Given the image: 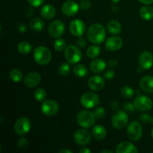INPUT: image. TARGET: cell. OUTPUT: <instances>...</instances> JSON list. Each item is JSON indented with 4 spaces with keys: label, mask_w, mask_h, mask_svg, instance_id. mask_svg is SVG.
Wrapping results in <instances>:
<instances>
[{
    "label": "cell",
    "mask_w": 153,
    "mask_h": 153,
    "mask_svg": "<svg viewBox=\"0 0 153 153\" xmlns=\"http://www.w3.org/2000/svg\"><path fill=\"white\" fill-rule=\"evenodd\" d=\"M87 37L91 43L94 44H101L105 40V28L101 24H93L88 29Z\"/></svg>",
    "instance_id": "6da1fadb"
},
{
    "label": "cell",
    "mask_w": 153,
    "mask_h": 153,
    "mask_svg": "<svg viewBox=\"0 0 153 153\" xmlns=\"http://www.w3.org/2000/svg\"><path fill=\"white\" fill-rule=\"evenodd\" d=\"M34 59L40 65H47L52 60V53L48 48L38 46L34 50Z\"/></svg>",
    "instance_id": "7a4b0ae2"
},
{
    "label": "cell",
    "mask_w": 153,
    "mask_h": 153,
    "mask_svg": "<svg viewBox=\"0 0 153 153\" xmlns=\"http://www.w3.org/2000/svg\"><path fill=\"white\" fill-rule=\"evenodd\" d=\"M97 118L94 116V112H91L89 111L83 110L81 111L76 117L77 123L81 127L85 128H89L94 126Z\"/></svg>",
    "instance_id": "3957f363"
},
{
    "label": "cell",
    "mask_w": 153,
    "mask_h": 153,
    "mask_svg": "<svg viewBox=\"0 0 153 153\" xmlns=\"http://www.w3.org/2000/svg\"><path fill=\"white\" fill-rule=\"evenodd\" d=\"M66 60L70 64H78L82 58V53L78 46L69 45L64 51Z\"/></svg>",
    "instance_id": "277c9868"
},
{
    "label": "cell",
    "mask_w": 153,
    "mask_h": 153,
    "mask_svg": "<svg viewBox=\"0 0 153 153\" xmlns=\"http://www.w3.org/2000/svg\"><path fill=\"white\" fill-rule=\"evenodd\" d=\"M128 123V116L125 111H117L111 118L112 126L118 130L125 128Z\"/></svg>",
    "instance_id": "5b68a950"
},
{
    "label": "cell",
    "mask_w": 153,
    "mask_h": 153,
    "mask_svg": "<svg viewBox=\"0 0 153 153\" xmlns=\"http://www.w3.org/2000/svg\"><path fill=\"white\" fill-rule=\"evenodd\" d=\"M31 121L26 117H21L18 118L14 123L13 130L17 135H24L30 131Z\"/></svg>",
    "instance_id": "8992f818"
},
{
    "label": "cell",
    "mask_w": 153,
    "mask_h": 153,
    "mask_svg": "<svg viewBox=\"0 0 153 153\" xmlns=\"http://www.w3.org/2000/svg\"><path fill=\"white\" fill-rule=\"evenodd\" d=\"M81 104L86 108H93L100 104V97L94 92H86L80 99Z\"/></svg>",
    "instance_id": "52a82bcc"
},
{
    "label": "cell",
    "mask_w": 153,
    "mask_h": 153,
    "mask_svg": "<svg viewBox=\"0 0 153 153\" xmlns=\"http://www.w3.org/2000/svg\"><path fill=\"white\" fill-rule=\"evenodd\" d=\"M127 135L130 140H138L143 135V127L137 121H132L127 127Z\"/></svg>",
    "instance_id": "ba28073f"
},
{
    "label": "cell",
    "mask_w": 153,
    "mask_h": 153,
    "mask_svg": "<svg viewBox=\"0 0 153 153\" xmlns=\"http://www.w3.org/2000/svg\"><path fill=\"white\" fill-rule=\"evenodd\" d=\"M134 105L135 106L136 110L140 112H143L151 110L153 103L152 100L149 97L144 95H139L134 100Z\"/></svg>",
    "instance_id": "9c48e42d"
},
{
    "label": "cell",
    "mask_w": 153,
    "mask_h": 153,
    "mask_svg": "<svg viewBox=\"0 0 153 153\" xmlns=\"http://www.w3.org/2000/svg\"><path fill=\"white\" fill-rule=\"evenodd\" d=\"M59 105L57 102L52 100H47L43 102L41 105V111L44 115L52 117L57 114L59 111Z\"/></svg>",
    "instance_id": "30bf717a"
},
{
    "label": "cell",
    "mask_w": 153,
    "mask_h": 153,
    "mask_svg": "<svg viewBox=\"0 0 153 153\" xmlns=\"http://www.w3.org/2000/svg\"><path fill=\"white\" fill-rule=\"evenodd\" d=\"M48 31L52 37H60L65 31V25L61 20H54L49 23L48 27Z\"/></svg>",
    "instance_id": "8fae6325"
},
{
    "label": "cell",
    "mask_w": 153,
    "mask_h": 153,
    "mask_svg": "<svg viewBox=\"0 0 153 153\" xmlns=\"http://www.w3.org/2000/svg\"><path fill=\"white\" fill-rule=\"evenodd\" d=\"M73 138L77 144L80 146H86L91 143V134L88 130L81 128L74 133Z\"/></svg>",
    "instance_id": "7c38bea8"
},
{
    "label": "cell",
    "mask_w": 153,
    "mask_h": 153,
    "mask_svg": "<svg viewBox=\"0 0 153 153\" xmlns=\"http://www.w3.org/2000/svg\"><path fill=\"white\" fill-rule=\"evenodd\" d=\"M85 24L82 19H76L71 21L69 25L70 33L76 37H82L85 31Z\"/></svg>",
    "instance_id": "4fadbf2b"
},
{
    "label": "cell",
    "mask_w": 153,
    "mask_h": 153,
    "mask_svg": "<svg viewBox=\"0 0 153 153\" xmlns=\"http://www.w3.org/2000/svg\"><path fill=\"white\" fill-rule=\"evenodd\" d=\"M79 8H80L79 4L73 0H68L62 4L61 10L65 16H73L79 12Z\"/></svg>",
    "instance_id": "5bb4252c"
},
{
    "label": "cell",
    "mask_w": 153,
    "mask_h": 153,
    "mask_svg": "<svg viewBox=\"0 0 153 153\" xmlns=\"http://www.w3.org/2000/svg\"><path fill=\"white\" fill-rule=\"evenodd\" d=\"M42 80V77L40 73L37 72H31L27 73L24 77V84L28 88H33L38 86Z\"/></svg>",
    "instance_id": "9a60e30c"
},
{
    "label": "cell",
    "mask_w": 153,
    "mask_h": 153,
    "mask_svg": "<svg viewBox=\"0 0 153 153\" xmlns=\"http://www.w3.org/2000/svg\"><path fill=\"white\" fill-rule=\"evenodd\" d=\"M139 66L143 70H149L153 65V55L149 51H143L138 58Z\"/></svg>",
    "instance_id": "2e32d148"
},
{
    "label": "cell",
    "mask_w": 153,
    "mask_h": 153,
    "mask_svg": "<svg viewBox=\"0 0 153 153\" xmlns=\"http://www.w3.org/2000/svg\"><path fill=\"white\" fill-rule=\"evenodd\" d=\"M123 45V41L121 37L117 36L108 37L105 41V49L110 52H114L120 49Z\"/></svg>",
    "instance_id": "e0dca14e"
},
{
    "label": "cell",
    "mask_w": 153,
    "mask_h": 153,
    "mask_svg": "<svg viewBox=\"0 0 153 153\" xmlns=\"http://www.w3.org/2000/svg\"><path fill=\"white\" fill-rule=\"evenodd\" d=\"M88 85L90 89L94 91H100L105 86V80L102 76H93L88 79Z\"/></svg>",
    "instance_id": "ac0fdd59"
},
{
    "label": "cell",
    "mask_w": 153,
    "mask_h": 153,
    "mask_svg": "<svg viewBox=\"0 0 153 153\" xmlns=\"http://www.w3.org/2000/svg\"><path fill=\"white\" fill-rule=\"evenodd\" d=\"M140 88L143 92L147 94L153 93V76H145L140 79Z\"/></svg>",
    "instance_id": "d6986e66"
},
{
    "label": "cell",
    "mask_w": 153,
    "mask_h": 153,
    "mask_svg": "<svg viewBox=\"0 0 153 153\" xmlns=\"http://www.w3.org/2000/svg\"><path fill=\"white\" fill-rule=\"evenodd\" d=\"M138 152L136 146L128 141H123L117 145L116 148L117 153H137Z\"/></svg>",
    "instance_id": "ffe728a7"
},
{
    "label": "cell",
    "mask_w": 153,
    "mask_h": 153,
    "mask_svg": "<svg viewBox=\"0 0 153 153\" xmlns=\"http://www.w3.org/2000/svg\"><path fill=\"white\" fill-rule=\"evenodd\" d=\"M106 68V62L101 58H94L90 64V69L93 73H100Z\"/></svg>",
    "instance_id": "44dd1931"
},
{
    "label": "cell",
    "mask_w": 153,
    "mask_h": 153,
    "mask_svg": "<svg viewBox=\"0 0 153 153\" xmlns=\"http://www.w3.org/2000/svg\"><path fill=\"white\" fill-rule=\"evenodd\" d=\"M40 14L42 17L46 19H51L56 15V10L52 4H46L40 9Z\"/></svg>",
    "instance_id": "7402d4cb"
},
{
    "label": "cell",
    "mask_w": 153,
    "mask_h": 153,
    "mask_svg": "<svg viewBox=\"0 0 153 153\" xmlns=\"http://www.w3.org/2000/svg\"><path fill=\"white\" fill-rule=\"evenodd\" d=\"M92 135L96 140H102L107 136V130L103 126L97 125L93 128Z\"/></svg>",
    "instance_id": "603a6c76"
},
{
    "label": "cell",
    "mask_w": 153,
    "mask_h": 153,
    "mask_svg": "<svg viewBox=\"0 0 153 153\" xmlns=\"http://www.w3.org/2000/svg\"><path fill=\"white\" fill-rule=\"evenodd\" d=\"M107 29L110 34L117 35V34H120L122 31V25L117 20L112 19L108 22Z\"/></svg>",
    "instance_id": "cb8c5ba5"
},
{
    "label": "cell",
    "mask_w": 153,
    "mask_h": 153,
    "mask_svg": "<svg viewBox=\"0 0 153 153\" xmlns=\"http://www.w3.org/2000/svg\"><path fill=\"white\" fill-rule=\"evenodd\" d=\"M29 27L31 30L34 31H41L44 28L45 24L41 19L35 17L30 20Z\"/></svg>",
    "instance_id": "d4e9b609"
},
{
    "label": "cell",
    "mask_w": 153,
    "mask_h": 153,
    "mask_svg": "<svg viewBox=\"0 0 153 153\" xmlns=\"http://www.w3.org/2000/svg\"><path fill=\"white\" fill-rule=\"evenodd\" d=\"M139 13H140V17L145 20L152 19L153 18V7L148 5V4L143 6L140 9Z\"/></svg>",
    "instance_id": "484cf974"
},
{
    "label": "cell",
    "mask_w": 153,
    "mask_h": 153,
    "mask_svg": "<svg viewBox=\"0 0 153 153\" xmlns=\"http://www.w3.org/2000/svg\"><path fill=\"white\" fill-rule=\"evenodd\" d=\"M73 71L76 76L80 78L86 77V76H88V73H89V71H88L86 66L81 64H76V65L73 67Z\"/></svg>",
    "instance_id": "4316f807"
},
{
    "label": "cell",
    "mask_w": 153,
    "mask_h": 153,
    "mask_svg": "<svg viewBox=\"0 0 153 153\" xmlns=\"http://www.w3.org/2000/svg\"><path fill=\"white\" fill-rule=\"evenodd\" d=\"M32 49V46L26 41H22L18 44L17 51L22 55H27L30 53Z\"/></svg>",
    "instance_id": "83f0119b"
},
{
    "label": "cell",
    "mask_w": 153,
    "mask_h": 153,
    "mask_svg": "<svg viewBox=\"0 0 153 153\" xmlns=\"http://www.w3.org/2000/svg\"><path fill=\"white\" fill-rule=\"evenodd\" d=\"M101 52V48L99 46H96V45H92V46H89L87 49V55L88 58H97L99 55H100Z\"/></svg>",
    "instance_id": "f1b7e54d"
},
{
    "label": "cell",
    "mask_w": 153,
    "mask_h": 153,
    "mask_svg": "<svg viewBox=\"0 0 153 153\" xmlns=\"http://www.w3.org/2000/svg\"><path fill=\"white\" fill-rule=\"evenodd\" d=\"M9 76H10V79L15 83H18V82H21L22 78H23V75H22V72L19 69L16 68L10 70V73H9Z\"/></svg>",
    "instance_id": "f546056e"
},
{
    "label": "cell",
    "mask_w": 153,
    "mask_h": 153,
    "mask_svg": "<svg viewBox=\"0 0 153 153\" xmlns=\"http://www.w3.org/2000/svg\"><path fill=\"white\" fill-rule=\"evenodd\" d=\"M46 96L47 94H46V91L43 88H37L34 92V99L38 102L45 101L46 99Z\"/></svg>",
    "instance_id": "4dcf8cb0"
},
{
    "label": "cell",
    "mask_w": 153,
    "mask_h": 153,
    "mask_svg": "<svg viewBox=\"0 0 153 153\" xmlns=\"http://www.w3.org/2000/svg\"><path fill=\"white\" fill-rule=\"evenodd\" d=\"M121 95L126 99H130L132 98L134 96V91L132 88L129 86H123L121 88Z\"/></svg>",
    "instance_id": "1f68e13d"
},
{
    "label": "cell",
    "mask_w": 153,
    "mask_h": 153,
    "mask_svg": "<svg viewBox=\"0 0 153 153\" xmlns=\"http://www.w3.org/2000/svg\"><path fill=\"white\" fill-rule=\"evenodd\" d=\"M70 64L69 63H62L58 67V73L62 76H68L71 71V67H70Z\"/></svg>",
    "instance_id": "d6a6232c"
},
{
    "label": "cell",
    "mask_w": 153,
    "mask_h": 153,
    "mask_svg": "<svg viewBox=\"0 0 153 153\" xmlns=\"http://www.w3.org/2000/svg\"><path fill=\"white\" fill-rule=\"evenodd\" d=\"M67 43L66 41L63 38H58L54 41V48L58 52H61L63 50H65L66 47H67Z\"/></svg>",
    "instance_id": "836d02e7"
},
{
    "label": "cell",
    "mask_w": 153,
    "mask_h": 153,
    "mask_svg": "<svg viewBox=\"0 0 153 153\" xmlns=\"http://www.w3.org/2000/svg\"><path fill=\"white\" fill-rule=\"evenodd\" d=\"M94 114L97 119H102L105 116V110L102 107L97 108L94 111Z\"/></svg>",
    "instance_id": "e575fe53"
},
{
    "label": "cell",
    "mask_w": 153,
    "mask_h": 153,
    "mask_svg": "<svg viewBox=\"0 0 153 153\" xmlns=\"http://www.w3.org/2000/svg\"><path fill=\"white\" fill-rule=\"evenodd\" d=\"M17 146L21 149H25L28 146V142L26 138L22 137L17 142Z\"/></svg>",
    "instance_id": "d590c367"
},
{
    "label": "cell",
    "mask_w": 153,
    "mask_h": 153,
    "mask_svg": "<svg viewBox=\"0 0 153 153\" xmlns=\"http://www.w3.org/2000/svg\"><path fill=\"white\" fill-rule=\"evenodd\" d=\"M79 7L82 10H87L91 7V2L89 0H82L79 3Z\"/></svg>",
    "instance_id": "8d00e7d4"
},
{
    "label": "cell",
    "mask_w": 153,
    "mask_h": 153,
    "mask_svg": "<svg viewBox=\"0 0 153 153\" xmlns=\"http://www.w3.org/2000/svg\"><path fill=\"white\" fill-rule=\"evenodd\" d=\"M123 108L126 111L130 112V113H133V112H134V111L136 110L134 103H131V102L125 103L123 105Z\"/></svg>",
    "instance_id": "74e56055"
},
{
    "label": "cell",
    "mask_w": 153,
    "mask_h": 153,
    "mask_svg": "<svg viewBox=\"0 0 153 153\" xmlns=\"http://www.w3.org/2000/svg\"><path fill=\"white\" fill-rule=\"evenodd\" d=\"M152 118V117L148 114H143L139 117V120L141 121L142 123H148L151 122Z\"/></svg>",
    "instance_id": "f35d334b"
},
{
    "label": "cell",
    "mask_w": 153,
    "mask_h": 153,
    "mask_svg": "<svg viewBox=\"0 0 153 153\" xmlns=\"http://www.w3.org/2000/svg\"><path fill=\"white\" fill-rule=\"evenodd\" d=\"M76 44L79 48H85L87 46V41L84 37H79L78 40H76Z\"/></svg>",
    "instance_id": "ab89813d"
},
{
    "label": "cell",
    "mask_w": 153,
    "mask_h": 153,
    "mask_svg": "<svg viewBox=\"0 0 153 153\" xmlns=\"http://www.w3.org/2000/svg\"><path fill=\"white\" fill-rule=\"evenodd\" d=\"M45 0H28V2L29 3L30 5L33 6V7H39V6L42 5Z\"/></svg>",
    "instance_id": "60d3db41"
},
{
    "label": "cell",
    "mask_w": 153,
    "mask_h": 153,
    "mask_svg": "<svg viewBox=\"0 0 153 153\" xmlns=\"http://www.w3.org/2000/svg\"><path fill=\"white\" fill-rule=\"evenodd\" d=\"M105 78L107 79H113L115 77V72L113 70H108L105 73Z\"/></svg>",
    "instance_id": "b9f144b4"
},
{
    "label": "cell",
    "mask_w": 153,
    "mask_h": 153,
    "mask_svg": "<svg viewBox=\"0 0 153 153\" xmlns=\"http://www.w3.org/2000/svg\"><path fill=\"white\" fill-rule=\"evenodd\" d=\"M111 108L113 111H118V108H119V104H118L117 102L116 101H112L110 105Z\"/></svg>",
    "instance_id": "7bdbcfd3"
},
{
    "label": "cell",
    "mask_w": 153,
    "mask_h": 153,
    "mask_svg": "<svg viewBox=\"0 0 153 153\" xmlns=\"http://www.w3.org/2000/svg\"><path fill=\"white\" fill-rule=\"evenodd\" d=\"M117 61L115 59H111L110 60V61H108V65L110 67H111V68H114V67H116L117 66Z\"/></svg>",
    "instance_id": "ee69618b"
},
{
    "label": "cell",
    "mask_w": 153,
    "mask_h": 153,
    "mask_svg": "<svg viewBox=\"0 0 153 153\" xmlns=\"http://www.w3.org/2000/svg\"><path fill=\"white\" fill-rule=\"evenodd\" d=\"M18 29L20 32H25L27 30V26L25 23H20L18 26Z\"/></svg>",
    "instance_id": "f6af8a7d"
},
{
    "label": "cell",
    "mask_w": 153,
    "mask_h": 153,
    "mask_svg": "<svg viewBox=\"0 0 153 153\" xmlns=\"http://www.w3.org/2000/svg\"><path fill=\"white\" fill-rule=\"evenodd\" d=\"M79 152L80 153H91V150L87 147H83L82 149H81L80 150H79Z\"/></svg>",
    "instance_id": "bcb514c9"
},
{
    "label": "cell",
    "mask_w": 153,
    "mask_h": 153,
    "mask_svg": "<svg viewBox=\"0 0 153 153\" xmlns=\"http://www.w3.org/2000/svg\"><path fill=\"white\" fill-rule=\"evenodd\" d=\"M141 3L145 4H150L153 3V0H139Z\"/></svg>",
    "instance_id": "7dc6e473"
},
{
    "label": "cell",
    "mask_w": 153,
    "mask_h": 153,
    "mask_svg": "<svg viewBox=\"0 0 153 153\" xmlns=\"http://www.w3.org/2000/svg\"><path fill=\"white\" fill-rule=\"evenodd\" d=\"M60 153H63V152H67V153H72V151L68 150V149H61V150L59 151Z\"/></svg>",
    "instance_id": "c3c4849f"
},
{
    "label": "cell",
    "mask_w": 153,
    "mask_h": 153,
    "mask_svg": "<svg viewBox=\"0 0 153 153\" xmlns=\"http://www.w3.org/2000/svg\"><path fill=\"white\" fill-rule=\"evenodd\" d=\"M100 152L101 153H112L113 152L111 150H108V149H105V150H102Z\"/></svg>",
    "instance_id": "681fc988"
},
{
    "label": "cell",
    "mask_w": 153,
    "mask_h": 153,
    "mask_svg": "<svg viewBox=\"0 0 153 153\" xmlns=\"http://www.w3.org/2000/svg\"><path fill=\"white\" fill-rule=\"evenodd\" d=\"M121 0H111V1L112 2H114V3H117V2H119V1H120Z\"/></svg>",
    "instance_id": "f907efd6"
},
{
    "label": "cell",
    "mask_w": 153,
    "mask_h": 153,
    "mask_svg": "<svg viewBox=\"0 0 153 153\" xmlns=\"http://www.w3.org/2000/svg\"><path fill=\"white\" fill-rule=\"evenodd\" d=\"M151 136H152V137L153 138V128L152 129V131H151Z\"/></svg>",
    "instance_id": "816d5d0a"
},
{
    "label": "cell",
    "mask_w": 153,
    "mask_h": 153,
    "mask_svg": "<svg viewBox=\"0 0 153 153\" xmlns=\"http://www.w3.org/2000/svg\"><path fill=\"white\" fill-rule=\"evenodd\" d=\"M150 123H152V125H153V117L152 118V120H151V122H150Z\"/></svg>",
    "instance_id": "f5cc1de1"
}]
</instances>
